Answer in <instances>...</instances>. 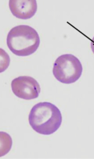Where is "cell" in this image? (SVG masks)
I'll return each mask as SVG.
<instances>
[{"label": "cell", "mask_w": 94, "mask_h": 159, "mask_svg": "<svg viewBox=\"0 0 94 159\" xmlns=\"http://www.w3.org/2000/svg\"><path fill=\"white\" fill-rule=\"evenodd\" d=\"M12 90L18 97L25 100L37 98L41 91L37 81L31 77L20 76L14 79L11 82Z\"/></svg>", "instance_id": "277c9868"}, {"label": "cell", "mask_w": 94, "mask_h": 159, "mask_svg": "<svg viewBox=\"0 0 94 159\" xmlns=\"http://www.w3.org/2000/svg\"><path fill=\"white\" fill-rule=\"evenodd\" d=\"M29 121L32 129L37 133L48 135L59 128L62 117L60 110L54 104L48 102H40L31 109Z\"/></svg>", "instance_id": "6da1fadb"}, {"label": "cell", "mask_w": 94, "mask_h": 159, "mask_svg": "<svg viewBox=\"0 0 94 159\" xmlns=\"http://www.w3.org/2000/svg\"><path fill=\"white\" fill-rule=\"evenodd\" d=\"M91 45L92 51L94 54V37L92 38L91 41Z\"/></svg>", "instance_id": "8992f818"}, {"label": "cell", "mask_w": 94, "mask_h": 159, "mask_svg": "<svg viewBox=\"0 0 94 159\" xmlns=\"http://www.w3.org/2000/svg\"><path fill=\"white\" fill-rule=\"evenodd\" d=\"M9 6L14 16L22 19L32 17L37 7L36 0H9Z\"/></svg>", "instance_id": "5b68a950"}, {"label": "cell", "mask_w": 94, "mask_h": 159, "mask_svg": "<svg viewBox=\"0 0 94 159\" xmlns=\"http://www.w3.org/2000/svg\"><path fill=\"white\" fill-rule=\"evenodd\" d=\"M83 67L79 60L71 54L59 57L53 65V73L59 82L65 84L75 82L80 77Z\"/></svg>", "instance_id": "3957f363"}, {"label": "cell", "mask_w": 94, "mask_h": 159, "mask_svg": "<svg viewBox=\"0 0 94 159\" xmlns=\"http://www.w3.org/2000/svg\"><path fill=\"white\" fill-rule=\"evenodd\" d=\"M7 43L10 50L19 56H26L34 52L38 48L40 39L37 31L32 27L20 25L8 32Z\"/></svg>", "instance_id": "7a4b0ae2"}]
</instances>
